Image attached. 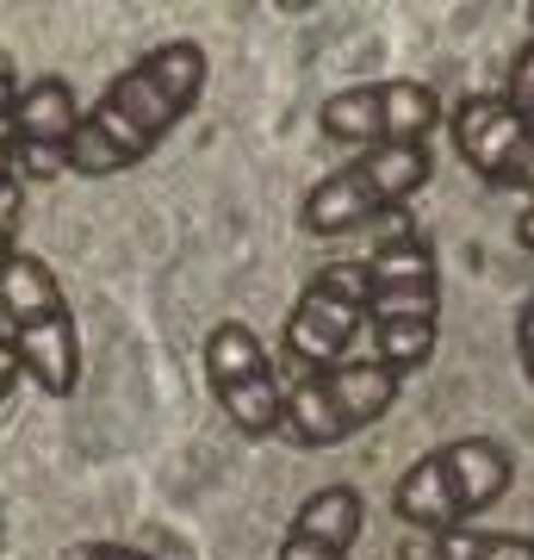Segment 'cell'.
Returning <instances> with one entry per match:
<instances>
[{
	"mask_svg": "<svg viewBox=\"0 0 534 560\" xmlns=\"http://www.w3.org/2000/svg\"><path fill=\"white\" fill-rule=\"evenodd\" d=\"M205 75H212V62H205V50L193 38H168L150 57H138L81 113V131L69 143V175L106 180V175L138 168L143 156H156V143L205 94Z\"/></svg>",
	"mask_w": 534,
	"mask_h": 560,
	"instance_id": "obj_1",
	"label": "cell"
},
{
	"mask_svg": "<svg viewBox=\"0 0 534 560\" xmlns=\"http://www.w3.org/2000/svg\"><path fill=\"white\" fill-rule=\"evenodd\" d=\"M367 330H373V355L397 381L436 361L441 268L423 237H392L379 256H367Z\"/></svg>",
	"mask_w": 534,
	"mask_h": 560,
	"instance_id": "obj_2",
	"label": "cell"
},
{
	"mask_svg": "<svg viewBox=\"0 0 534 560\" xmlns=\"http://www.w3.org/2000/svg\"><path fill=\"white\" fill-rule=\"evenodd\" d=\"M515 480V455L497 436H460L411 460L392 486V511L404 529H466L491 511Z\"/></svg>",
	"mask_w": 534,
	"mask_h": 560,
	"instance_id": "obj_3",
	"label": "cell"
},
{
	"mask_svg": "<svg viewBox=\"0 0 534 560\" xmlns=\"http://www.w3.org/2000/svg\"><path fill=\"white\" fill-rule=\"evenodd\" d=\"M0 324H7V349L20 355L32 386L44 399H69L81 386V337L50 261L13 249V261L0 268Z\"/></svg>",
	"mask_w": 534,
	"mask_h": 560,
	"instance_id": "obj_4",
	"label": "cell"
},
{
	"mask_svg": "<svg viewBox=\"0 0 534 560\" xmlns=\"http://www.w3.org/2000/svg\"><path fill=\"white\" fill-rule=\"evenodd\" d=\"M429 175H436L429 143L367 150V156L342 162L336 175H323L311 194H305V206H298V231H305V237H348V231H360L367 219H379V212L404 206L411 194H423Z\"/></svg>",
	"mask_w": 534,
	"mask_h": 560,
	"instance_id": "obj_5",
	"label": "cell"
},
{
	"mask_svg": "<svg viewBox=\"0 0 534 560\" xmlns=\"http://www.w3.org/2000/svg\"><path fill=\"white\" fill-rule=\"evenodd\" d=\"M397 374L379 355H348L330 374H305L286 393L280 411V436L293 448H336V442L360 436L367 423H379L397 405Z\"/></svg>",
	"mask_w": 534,
	"mask_h": 560,
	"instance_id": "obj_6",
	"label": "cell"
},
{
	"mask_svg": "<svg viewBox=\"0 0 534 560\" xmlns=\"http://www.w3.org/2000/svg\"><path fill=\"white\" fill-rule=\"evenodd\" d=\"M441 125L436 88L423 81H360L342 88L317 106V131L336 143H360V150H392V143H429V131Z\"/></svg>",
	"mask_w": 534,
	"mask_h": 560,
	"instance_id": "obj_7",
	"label": "cell"
},
{
	"mask_svg": "<svg viewBox=\"0 0 534 560\" xmlns=\"http://www.w3.org/2000/svg\"><path fill=\"white\" fill-rule=\"evenodd\" d=\"M360 330H367V261H330V268L298 293L280 349H286L305 374H330V368L348 361Z\"/></svg>",
	"mask_w": 534,
	"mask_h": 560,
	"instance_id": "obj_8",
	"label": "cell"
},
{
	"mask_svg": "<svg viewBox=\"0 0 534 560\" xmlns=\"http://www.w3.org/2000/svg\"><path fill=\"white\" fill-rule=\"evenodd\" d=\"M205 386L242 436H280V411H286V386H280L268 342L249 324L224 318L205 337Z\"/></svg>",
	"mask_w": 534,
	"mask_h": 560,
	"instance_id": "obj_9",
	"label": "cell"
},
{
	"mask_svg": "<svg viewBox=\"0 0 534 560\" xmlns=\"http://www.w3.org/2000/svg\"><path fill=\"white\" fill-rule=\"evenodd\" d=\"M448 138L454 156L473 168L485 187H510L534 194V125L515 113L503 94H473L448 113Z\"/></svg>",
	"mask_w": 534,
	"mask_h": 560,
	"instance_id": "obj_10",
	"label": "cell"
},
{
	"mask_svg": "<svg viewBox=\"0 0 534 560\" xmlns=\"http://www.w3.org/2000/svg\"><path fill=\"white\" fill-rule=\"evenodd\" d=\"M75 88L62 75H38L20 88V106H13V175L20 180H57L69 175V143L81 131Z\"/></svg>",
	"mask_w": 534,
	"mask_h": 560,
	"instance_id": "obj_11",
	"label": "cell"
},
{
	"mask_svg": "<svg viewBox=\"0 0 534 560\" xmlns=\"http://www.w3.org/2000/svg\"><path fill=\"white\" fill-rule=\"evenodd\" d=\"M360 523H367V499L355 486H317L311 499L298 504L274 560H348L360 541Z\"/></svg>",
	"mask_w": 534,
	"mask_h": 560,
	"instance_id": "obj_12",
	"label": "cell"
},
{
	"mask_svg": "<svg viewBox=\"0 0 534 560\" xmlns=\"http://www.w3.org/2000/svg\"><path fill=\"white\" fill-rule=\"evenodd\" d=\"M397 560H485V529H411Z\"/></svg>",
	"mask_w": 534,
	"mask_h": 560,
	"instance_id": "obj_13",
	"label": "cell"
},
{
	"mask_svg": "<svg viewBox=\"0 0 534 560\" xmlns=\"http://www.w3.org/2000/svg\"><path fill=\"white\" fill-rule=\"evenodd\" d=\"M13 106H20V81H13V62L0 57V187L13 175Z\"/></svg>",
	"mask_w": 534,
	"mask_h": 560,
	"instance_id": "obj_14",
	"label": "cell"
},
{
	"mask_svg": "<svg viewBox=\"0 0 534 560\" xmlns=\"http://www.w3.org/2000/svg\"><path fill=\"white\" fill-rule=\"evenodd\" d=\"M503 101L522 113V119L534 125V38L515 50V62H510V88H503Z\"/></svg>",
	"mask_w": 534,
	"mask_h": 560,
	"instance_id": "obj_15",
	"label": "cell"
},
{
	"mask_svg": "<svg viewBox=\"0 0 534 560\" xmlns=\"http://www.w3.org/2000/svg\"><path fill=\"white\" fill-rule=\"evenodd\" d=\"M515 355H522V374H529V386H534V287L522 293V305H515Z\"/></svg>",
	"mask_w": 534,
	"mask_h": 560,
	"instance_id": "obj_16",
	"label": "cell"
},
{
	"mask_svg": "<svg viewBox=\"0 0 534 560\" xmlns=\"http://www.w3.org/2000/svg\"><path fill=\"white\" fill-rule=\"evenodd\" d=\"M62 560H156V555H138L124 541H75V548H62Z\"/></svg>",
	"mask_w": 534,
	"mask_h": 560,
	"instance_id": "obj_17",
	"label": "cell"
},
{
	"mask_svg": "<svg viewBox=\"0 0 534 560\" xmlns=\"http://www.w3.org/2000/svg\"><path fill=\"white\" fill-rule=\"evenodd\" d=\"M485 560H534V536H485Z\"/></svg>",
	"mask_w": 534,
	"mask_h": 560,
	"instance_id": "obj_18",
	"label": "cell"
},
{
	"mask_svg": "<svg viewBox=\"0 0 534 560\" xmlns=\"http://www.w3.org/2000/svg\"><path fill=\"white\" fill-rule=\"evenodd\" d=\"M20 355H13V349H7V342H0V405H7V393H13V386H20Z\"/></svg>",
	"mask_w": 534,
	"mask_h": 560,
	"instance_id": "obj_19",
	"label": "cell"
},
{
	"mask_svg": "<svg viewBox=\"0 0 534 560\" xmlns=\"http://www.w3.org/2000/svg\"><path fill=\"white\" fill-rule=\"evenodd\" d=\"M515 243H522V249L534 256V200L522 206V212H515Z\"/></svg>",
	"mask_w": 534,
	"mask_h": 560,
	"instance_id": "obj_20",
	"label": "cell"
},
{
	"mask_svg": "<svg viewBox=\"0 0 534 560\" xmlns=\"http://www.w3.org/2000/svg\"><path fill=\"white\" fill-rule=\"evenodd\" d=\"M13 249H20V243H13V224H0V268L13 261Z\"/></svg>",
	"mask_w": 534,
	"mask_h": 560,
	"instance_id": "obj_21",
	"label": "cell"
},
{
	"mask_svg": "<svg viewBox=\"0 0 534 560\" xmlns=\"http://www.w3.org/2000/svg\"><path fill=\"white\" fill-rule=\"evenodd\" d=\"M529 38H534V7H529Z\"/></svg>",
	"mask_w": 534,
	"mask_h": 560,
	"instance_id": "obj_22",
	"label": "cell"
},
{
	"mask_svg": "<svg viewBox=\"0 0 534 560\" xmlns=\"http://www.w3.org/2000/svg\"><path fill=\"white\" fill-rule=\"evenodd\" d=\"M529 200H534V194H529Z\"/></svg>",
	"mask_w": 534,
	"mask_h": 560,
	"instance_id": "obj_23",
	"label": "cell"
}]
</instances>
